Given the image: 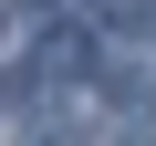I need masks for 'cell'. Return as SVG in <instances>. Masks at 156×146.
<instances>
[]
</instances>
